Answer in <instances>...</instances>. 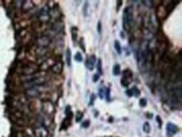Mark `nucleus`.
<instances>
[{
    "instance_id": "1",
    "label": "nucleus",
    "mask_w": 182,
    "mask_h": 137,
    "mask_svg": "<svg viewBox=\"0 0 182 137\" xmlns=\"http://www.w3.org/2000/svg\"><path fill=\"white\" fill-rule=\"evenodd\" d=\"M133 21V13L130 8H126L123 12V26L125 30L128 31L131 27V23Z\"/></svg>"
},
{
    "instance_id": "2",
    "label": "nucleus",
    "mask_w": 182,
    "mask_h": 137,
    "mask_svg": "<svg viewBox=\"0 0 182 137\" xmlns=\"http://www.w3.org/2000/svg\"><path fill=\"white\" fill-rule=\"evenodd\" d=\"M132 72L129 70H126L123 72V77L121 79V83L123 87H128L132 82Z\"/></svg>"
},
{
    "instance_id": "3",
    "label": "nucleus",
    "mask_w": 182,
    "mask_h": 137,
    "mask_svg": "<svg viewBox=\"0 0 182 137\" xmlns=\"http://www.w3.org/2000/svg\"><path fill=\"white\" fill-rule=\"evenodd\" d=\"M166 130H167V136L169 137H172L179 131V128L173 123H168L166 125Z\"/></svg>"
},
{
    "instance_id": "4",
    "label": "nucleus",
    "mask_w": 182,
    "mask_h": 137,
    "mask_svg": "<svg viewBox=\"0 0 182 137\" xmlns=\"http://www.w3.org/2000/svg\"><path fill=\"white\" fill-rule=\"evenodd\" d=\"M40 86L38 87H33L30 88H28L26 90V95L29 98H37L40 95Z\"/></svg>"
},
{
    "instance_id": "5",
    "label": "nucleus",
    "mask_w": 182,
    "mask_h": 137,
    "mask_svg": "<svg viewBox=\"0 0 182 137\" xmlns=\"http://www.w3.org/2000/svg\"><path fill=\"white\" fill-rule=\"evenodd\" d=\"M50 38L47 36H42V37L38 38L36 40V44L39 47H42V48H46L50 44Z\"/></svg>"
},
{
    "instance_id": "6",
    "label": "nucleus",
    "mask_w": 182,
    "mask_h": 137,
    "mask_svg": "<svg viewBox=\"0 0 182 137\" xmlns=\"http://www.w3.org/2000/svg\"><path fill=\"white\" fill-rule=\"evenodd\" d=\"M38 18L41 22H47V21L50 20V14H49V12L47 11L45 8H42V9L39 12Z\"/></svg>"
},
{
    "instance_id": "7",
    "label": "nucleus",
    "mask_w": 182,
    "mask_h": 137,
    "mask_svg": "<svg viewBox=\"0 0 182 137\" xmlns=\"http://www.w3.org/2000/svg\"><path fill=\"white\" fill-rule=\"evenodd\" d=\"M96 61H97V59H96V57H95L94 55H92V56H91V57H88L86 61V68H87L88 70H90V71H92L93 68H94V65H95Z\"/></svg>"
},
{
    "instance_id": "8",
    "label": "nucleus",
    "mask_w": 182,
    "mask_h": 137,
    "mask_svg": "<svg viewBox=\"0 0 182 137\" xmlns=\"http://www.w3.org/2000/svg\"><path fill=\"white\" fill-rule=\"evenodd\" d=\"M36 72V68L33 66L32 65H26L23 68V72L27 76V75H32Z\"/></svg>"
},
{
    "instance_id": "9",
    "label": "nucleus",
    "mask_w": 182,
    "mask_h": 137,
    "mask_svg": "<svg viewBox=\"0 0 182 137\" xmlns=\"http://www.w3.org/2000/svg\"><path fill=\"white\" fill-rule=\"evenodd\" d=\"M52 72L54 73H56V74H60V73L62 72V69H63V63L61 62V61H58V62H56V64L53 65L52 66Z\"/></svg>"
},
{
    "instance_id": "10",
    "label": "nucleus",
    "mask_w": 182,
    "mask_h": 137,
    "mask_svg": "<svg viewBox=\"0 0 182 137\" xmlns=\"http://www.w3.org/2000/svg\"><path fill=\"white\" fill-rule=\"evenodd\" d=\"M121 72V66H120L119 64H116L114 65L113 68H112V73H113L114 76H118Z\"/></svg>"
},
{
    "instance_id": "11",
    "label": "nucleus",
    "mask_w": 182,
    "mask_h": 137,
    "mask_svg": "<svg viewBox=\"0 0 182 137\" xmlns=\"http://www.w3.org/2000/svg\"><path fill=\"white\" fill-rule=\"evenodd\" d=\"M77 31H78V29L77 27H72L71 29H70V32H71V36H72V40L75 42L77 40Z\"/></svg>"
},
{
    "instance_id": "12",
    "label": "nucleus",
    "mask_w": 182,
    "mask_h": 137,
    "mask_svg": "<svg viewBox=\"0 0 182 137\" xmlns=\"http://www.w3.org/2000/svg\"><path fill=\"white\" fill-rule=\"evenodd\" d=\"M46 53V48H42V47H38L36 50V55L39 57H43Z\"/></svg>"
},
{
    "instance_id": "13",
    "label": "nucleus",
    "mask_w": 182,
    "mask_h": 137,
    "mask_svg": "<svg viewBox=\"0 0 182 137\" xmlns=\"http://www.w3.org/2000/svg\"><path fill=\"white\" fill-rule=\"evenodd\" d=\"M66 63L69 66L71 65V52L70 49H67L66 51Z\"/></svg>"
},
{
    "instance_id": "14",
    "label": "nucleus",
    "mask_w": 182,
    "mask_h": 137,
    "mask_svg": "<svg viewBox=\"0 0 182 137\" xmlns=\"http://www.w3.org/2000/svg\"><path fill=\"white\" fill-rule=\"evenodd\" d=\"M114 48H115L116 51L118 52L119 55L122 53V48H121V45H120V42L117 40L114 41Z\"/></svg>"
},
{
    "instance_id": "15",
    "label": "nucleus",
    "mask_w": 182,
    "mask_h": 137,
    "mask_svg": "<svg viewBox=\"0 0 182 137\" xmlns=\"http://www.w3.org/2000/svg\"><path fill=\"white\" fill-rule=\"evenodd\" d=\"M97 70H98L99 75L102 74V60L98 59V65H97Z\"/></svg>"
},
{
    "instance_id": "16",
    "label": "nucleus",
    "mask_w": 182,
    "mask_h": 137,
    "mask_svg": "<svg viewBox=\"0 0 182 137\" xmlns=\"http://www.w3.org/2000/svg\"><path fill=\"white\" fill-rule=\"evenodd\" d=\"M143 130H144V131L145 133H147V134H149V133L150 132V125L149 124L148 122H145L144 124V126H143Z\"/></svg>"
},
{
    "instance_id": "17",
    "label": "nucleus",
    "mask_w": 182,
    "mask_h": 137,
    "mask_svg": "<svg viewBox=\"0 0 182 137\" xmlns=\"http://www.w3.org/2000/svg\"><path fill=\"white\" fill-rule=\"evenodd\" d=\"M132 90V93H133V96H135V97H138V96L140 95V92H139V90L136 87H133V88L131 89Z\"/></svg>"
},
{
    "instance_id": "18",
    "label": "nucleus",
    "mask_w": 182,
    "mask_h": 137,
    "mask_svg": "<svg viewBox=\"0 0 182 137\" xmlns=\"http://www.w3.org/2000/svg\"><path fill=\"white\" fill-rule=\"evenodd\" d=\"M88 7H89V4H88L87 2H86L83 6V14H84L85 16H87V13H88Z\"/></svg>"
},
{
    "instance_id": "19",
    "label": "nucleus",
    "mask_w": 182,
    "mask_h": 137,
    "mask_svg": "<svg viewBox=\"0 0 182 137\" xmlns=\"http://www.w3.org/2000/svg\"><path fill=\"white\" fill-rule=\"evenodd\" d=\"M75 60L77 61H78V62L82 61V54H81L80 52H77V53L75 55Z\"/></svg>"
},
{
    "instance_id": "20",
    "label": "nucleus",
    "mask_w": 182,
    "mask_h": 137,
    "mask_svg": "<svg viewBox=\"0 0 182 137\" xmlns=\"http://www.w3.org/2000/svg\"><path fill=\"white\" fill-rule=\"evenodd\" d=\"M105 97L107 98V101L109 102L110 101V88H106L105 90Z\"/></svg>"
},
{
    "instance_id": "21",
    "label": "nucleus",
    "mask_w": 182,
    "mask_h": 137,
    "mask_svg": "<svg viewBox=\"0 0 182 137\" xmlns=\"http://www.w3.org/2000/svg\"><path fill=\"white\" fill-rule=\"evenodd\" d=\"M139 105H140L141 107H145L146 105H147V100H146L145 98H141V99L139 100Z\"/></svg>"
},
{
    "instance_id": "22",
    "label": "nucleus",
    "mask_w": 182,
    "mask_h": 137,
    "mask_svg": "<svg viewBox=\"0 0 182 137\" xmlns=\"http://www.w3.org/2000/svg\"><path fill=\"white\" fill-rule=\"evenodd\" d=\"M98 96L102 98V99H103L104 98V96H105V90L102 88H100L99 89V92H98Z\"/></svg>"
},
{
    "instance_id": "23",
    "label": "nucleus",
    "mask_w": 182,
    "mask_h": 137,
    "mask_svg": "<svg viewBox=\"0 0 182 137\" xmlns=\"http://www.w3.org/2000/svg\"><path fill=\"white\" fill-rule=\"evenodd\" d=\"M99 78H100V75L99 74H98V73L94 74V75H93V77H92L93 82H98V81L99 80Z\"/></svg>"
},
{
    "instance_id": "24",
    "label": "nucleus",
    "mask_w": 182,
    "mask_h": 137,
    "mask_svg": "<svg viewBox=\"0 0 182 137\" xmlns=\"http://www.w3.org/2000/svg\"><path fill=\"white\" fill-rule=\"evenodd\" d=\"M95 98H96V95L95 94H91V97H90V105H92L93 104V103H94V101H95Z\"/></svg>"
},
{
    "instance_id": "25",
    "label": "nucleus",
    "mask_w": 182,
    "mask_h": 137,
    "mask_svg": "<svg viewBox=\"0 0 182 137\" xmlns=\"http://www.w3.org/2000/svg\"><path fill=\"white\" fill-rule=\"evenodd\" d=\"M97 29H98V33L101 34V32H102V24H101V22H98V26H97Z\"/></svg>"
},
{
    "instance_id": "26",
    "label": "nucleus",
    "mask_w": 182,
    "mask_h": 137,
    "mask_svg": "<svg viewBox=\"0 0 182 137\" xmlns=\"http://www.w3.org/2000/svg\"><path fill=\"white\" fill-rule=\"evenodd\" d=\"M89 124H90L89 120H86V121H85V122L82 124V126H83V127H85V128H87L88 126H89Z\"/></svg>"
},
{
    "instance_id": "27",
    "label": "nucleus",
    "mask_w": 182,
    "mask_h": 137,
    "mask_svg": "<svg viewBox=\"0 0 182 137\" xmlns=\"http://www.w3.org/2000/svg\"><path fill=\"white\" fill-rule=\"evenodd\" d=\"M126 94L128 97H132L133 96V93H132V90L131 89H128V90L126 91Z\"/></svg>"
},
{
    "instance_id": "28",
    "label": "nucleus",
    "mask_w": 182,
    "mask_h": 137,
    "mask_svg": "<svg viewBox=\"0 0 182 137\" xmlns=\"http://www.w3.org/2000/svg\"><path fill=\"white\" fill-rule=\"evenodd\" d=\"M156 120H157V122H159V124H160V127H161L162 121H161V119H160V116H157V117H156Z\"/></svg>"
},
{
    "instance_id": "29",
    "label": "nucleus",
    "mask_w": 182,
    "mask_h": 137,
    "mask_svg": "<svg viewBox=\"0 0 182 137\" xmlns=\"http://www.w3.org/2000/svg\"><path fill=\"white\" fill-rule=\"evenodd\" d=\"M82 115H82V113L80 114V115H79V116H77V122H79V121H80L81 119H82Z\"/></svg>"
},
{
    "instance_id": "30",
    "label": "nucleus",
    "mask_w": 182,
    "mask_h": 137,
    "mask_svg": "<svg viewBox=\"0 0 182 137\" xmlns=\"http://www.w3.org/2000/svg\"><path fill=\"white\" fill-rule=\"evenodd\" d=\"M117 3H118V8H119L120 7H121L122 3H123V2H122V1H118V2H117Z\"/></svg>"
}]
</instances>
